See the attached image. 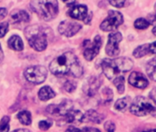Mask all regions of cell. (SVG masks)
Listing matches in <instances>:
<instances>
[{
  "mask_svg": "<svg viewBox=\"0 0 156 132\" xmlns=\"http://www.w3.org/2000/svg\"><path fill=\"white\" fill-rule=\"evenodd\" d=\"M49 69L55 75L71 74L74 77H80L83 74V69L78 58L71 51H67L53 60Z\"/></svg>",
  "mask_w": 156,
  "mask_h": 132,
  "instance_id": "6da1fadb",
  "label": "cell"
},
{
  "mask_svg": "<svg viewBox=\"0 0 156 132\" xmlns=\"http://www.w3.org/2000/svg\"><path fill=\"white\" fill-rule=\"evenodd\" d=\"M133 67V62L129 58L105 59L101 62V68L105 76L110 80H114L122 73H126Z\"/></svg>",
  "mask_w": 156,
  "mask_h": 132,
  "instance_id": "7a4b0ae2",
  "label": "cell"
},
{
  "mask_svg": "<svg viewBox=\"0 0 156 132\" xmlns=\"http://www.w3.org/2000/svg\"><path fill=\"white\" fill-rule=\"evenodd\" d=\"M25 35L29 45L37 51H44L48 46V34L46 29L39 25H33L26 28Z\"/></svg>",
  "mask_w": 156,
  "mask_h": 132,
  "instance_id": "3957f363",
  "label": "cell"
},
{
  "mask_svg": "<svg viewBox=\"0 0 156 132\" xmlns=\"http://www.w3.org/2000/svg\"><path fill=\"white\" fill-rule=\"evenodd\" d=\"M31 9L36 12L42 19L51 20L58 13V3L57 1H32L30 3Z\"/></svg>",
  "mask_w": 156,
  "mask_h": 132,
  "instance_id": "277c9868",
  "label": "cell"
},
{
  "mask_svg": "<svg viewBox=\"0 0 156 132\" xmlns=\"http://www.w3.org/2000/svg\"><path fill=\"white\" fill-rule=\"evenodd\" d=\"M132 114L138 117L151 115L156 117V105L150 98L144 96H137L130 107Z\"/></svg>",
  "mask_w": 156,
  "mask_h": 132,
  "instance_id": "5b68a950",
  "label": "cell"
},
{
  "mask_svg": "<svg viewBox=\"0 0 156 132\" xmlns=\"http://www.w3.org/2000/svg\"><path fill=\"white\" fill-rule=\"evenodd\" d=\"M123 22L122 15L115 10H110L108 12V17L101 24V29L103 31H112L118 28Z\"/></svg>",
  "mask_w": 156,
  "mask_h": 132,
  "instance_id": "8992f818",
  "label": "cell"
},
{
  "mask_svg": "<svg viewBox=\"0 0 156 132\" xmlns=\"http://www.w3.org/2000/svg\"><path fill=\"white\" fill-rule=\"evenodd\" d=\"M47 69L43 66H31L25 71L26 79L32 84L39 85L43 83L47 78Z\"/></svg>",
  "mask_w": 156,
  "mask_h": 132,
  "instance_id": "52a82bcc",
  "label": "cell"
},
{
  "mask_svg": "<svg viewBox=\"0 0 156 132\" xmlns=\"http://www.w3.org/2000/svg\"><path fill=\"white\" fill-rule=\"evenodd\" d=\"M102 44V40L101 36L97 35L93 41L91 42L90 40H87L83 42V48H84V51H83V55L85 57V59L87 61H91L93 60L99 53L100 49L101 47Z\"/></svg>",
  "mask_w": 156,
  "mask_h": 132,
  "instance_id": "ba28073f",
  "label": "cell"
},
{
  "mask_svg": "<svg viewBox=\"0 0 156 132\" xmlns=\"http://www.w3.org/2000/svg\"><path fill=\"white\" fill-rule=\"evenodd\" d=\"M122 40V35L120 32H113L109 35L108 39V43L106 45V53L111 56L114 57L117 56L120 53V49H119V43Z\"/></svg>",
  "mask_w": 156,
  "mask_h": 132,
  "instance_id": "9c48e42d",
  "label": "cell"
},
{
  "mask_svg": "<svg viewBox=\"0 0 156 132\" xmlns=\"http://www.w3.org/2000/svg\"><path fill=\"white\" fill-rule=\"evenodd\" d=\"M73 108V104L69 100H64L58 105H50L47 108V112L55 117H65Z\"/></svg>",
  "mask_w": 156,
  "mask_h": 132,
  "instance_id": "30bf717a",
  "label": "cell"
},
{
  "mask_svg": "<svg viewBox=\"0 0 156 132\" xmlns=\"http://www.w3.org/2000/svg\"><path fill=\"white\" fill-rule=\"evenodd\" d=\"M68 14L70 17L79 19V20H84L85 23H89L90 18L92 17V14L88 17V8L86 6L83 5H76L70 6L69 10L68 11Z\"/></svg>",
  "mask_w": 156,
  "mask_h": 132,
  "instance_id": "8fae6325",
  "label": "cell"
},
{
  "mask_svg": "<svg viewBox=\"0 0 156 132\" xmlns=\"http://www.w3.org/2000/svg\"><path fill=\"white\" fill-rule=\"evenodd\" d=\"M80 28L81 26L79 23L70 21H62L58 26V31L66 37L74 36Z\"/></svg>",
  "mask_w": 156,
  "mask_h": 132,
  "instance_id": "7c38bea8",
  "label": "cell"
},
{
  "mask_svg": "<svg viewBox=\"0 0 156 132\" xmlns=\"http://www.w3.org/2000/svg\"><path fill=\"white\" fill-rule=\"evenodd\" d=\"M129 83L137 88L140 89H144L148 86L149 82L147 80V78L141 73L139 72H133L130 74L129 76Z\"/></svg>",
  "mask_w": 156,
  "mask_h": 132,
  "instance_id": "4fadbf2b",
  "label": "cell"
},
{
  "mask_svg": "<svg viewBox=\"0 0 156 132\" xmlns=\"http://www.w3.org/2000/svg\"><path fill=\"white\" fill-rule=\"evenodd\" d=\"M101 80L99 78H97V77H91L87 82V84L84 85V87H83L85 93L89 96H94L97 93L99 87L101 86Z\"/></svg>",
  "mask_w": 156,
  "mask_h": 132,
  "instance_id": "5bb4252c",
  "label": "cell"
},
{
  "mask_svg": "<svg viewBox=\"0 0 156 132\" xmlns=\"http://www.w3.org/2000/svg\"><path fill=\"white\" fill-rule=\"evenodd\" d=\"M83 117L84 115L78 111V110H71L69 111L65 117L64 119L68 123H75V122H82L83 121Z\"/></svg>",
  "mask_w": 156,
  "mask_h": 132,
  "instance_id": "9a60e30c",
  "label": "cell"
},
{
  "mask_svg": "<svg viewBox=\"0 0 156 132\" xmlns=\"http://www.w3.org/2000/svg\"><path fill=\"white\" fill-rule=\"evenodd\" d=\"M11 17L12 19L16 22V23H18V22H27L29 21V15L24 11V10H19V9H16L15 11H13L12 15H11Z\"/></svg>",
  "mask_w": 156,
  "mask_h": 132,
  "instance_id": "2e32d148",
  "label": "cell"
},
{
  "mask_svg": "<svg viewBox=\"0 0 156 132\" xmlns=\"http://www.w3.org/2000/svg\"><path fill=\"white\" fill-rule=\"evenodd\" d=\"M103 120V116L95 110H89L83 117V121H91L94 123H101Z\"/></svg>",
  "mask_w": 156,
  "mask_h": 132,
  "instance_id": "e0dca14e",
  "label": "cell"
},
{
  "mask_svg": "<svg viewBox=\"0 0 156 132\" xmlns=\"http://www.w3.org/2000/svg\"><path fill=\"white\" fill-rule=\"evenodd\" d=\"M8 46L9 48H11L12 50H15V51H20L23 50L24 48V45H23V41L22 40L20 39V37L15 35V36H12L9 40H8Z\"/></svg>",
  "mask_w": 156,
  "mask_h": 132,
  "instance_id": "ac0fdd59",
  "label": "cell"
},
{
  "mask_svg": "<svg viewBox=\"0 0 156 132\" xmlns=\"http://www.w3.org/2000/svg\"><path fill=\"white\" fill-rule=\"evenodd\" d=\"M55 96L54 91L49 86H44L38 91V97L42 101H47Z\"/></svg>",
  "mask_w": 156,
  "mask_h": 132,
  "instance_id": "d6986e66",
  "label": "cell"
},
{
  "mask_svg": "<svg viewBox=\"0 0 156 132\" xmlns=\"http://www.w3.org/2000/svg\"><path fill=\"white\" fill-rule=\"evenodd\" d=\"M146 72L149 77L156 82V58H154L147 63Z\"/></svg>",
  "mask_w": 156,
  "mask_h": 132,
  "instance_id": "ffe728a7",
  "label": "cell"
},
{
  "mask_svg": "<svg viewBox=\"0 0 156 132\" xmlns=\"http://www.w3.org/2000/svg\"><path fill=\"white\" fill-rule=\"evenodd\" d=\"M16 118L18 119V120H19L23 125L28 126V125L31 124V114H30L28 111H27V110H22V111H20V112L17 114Z\"/></svg>",
  "mask_w": 156,
  "mask_h": 132,
  "instance_id": "44dd1931",
  "label": "cell"
},
{
  "mask_svg": "<svg viewBox=\"0 0 156 132\" xmlns=\"http://www.w3.org/2000/svg\"><path fill=\"white\" fill-rule=\"evenodd\" d=\"M150 51H149V44H144L142 46H139L137 47L134 51H133V56L135 58H141V57H144L147 54H149Z\"/></svg>",
  "mask_w": 156,
  "mask_h": 132,
  "instance_id": "7402d4cb",
  "label": "cell"
},
{
  "mask_svg": "<svg viewBox=\"0 0 156 132\" xmlns=\"http://www.w3.org/2000/svg\"><path fill=\"white\" fill-rule=\"evenodd\" d=\"M130 100H131V98L130 97H123V98H121V99H119L116 103H115V105H114V107L117 109V110H124L127 107H128V105H129V103H130Z\"/></svg>",
  "mask_w": 156,
  "mask_h": 132,
  "instance_id": "603a6c76",
  "label": "cell"
},
{
  "mask_svg": "<svg viewBox=\"0 0 156 132\" xmlns=\"http://www.w3.org/2000/svg\"><path fill=\"white\" fill-rule=\"evenodd\" d=\"M114 85L116 86L119 94H123L124 92V77L120 75L118 77H116L114 80H112Z\"/></svg>",
  "mask_w": 156,
  "mask_h": 132,
  "instance_id": "cb8c5ba5",
  "label": "cell"
},
{
  "mask_svg": "<svg viewBox=\"0 0 156 132\" xmlns=\"http://www.w3.org/2000/svg\"><path fill=\"white\" fill-rule=\"evenodd\" d=\"M149 26H150V22L148 20H146L145 18H143V17L136 19L134 22V27L137 29H145Z\"/></svg>",
  "mask_w": 156,
  "mask_h": 132,
  "instance_id": "d4e9b609",
  "label": "cell"
},
{
  "mask_svg": "<svg viewBox=\"0 0 156 132\" xmlns=\"http://www.w3.org/2000/svg\"><path fill=\"white\" fill-rule=\"evenodd\" d=\"M66 132H101L100 130L95 128H83V129H77L74 127H69Z\"/></svg>",
  "mask_w": 156,
  "mask_h": 132,
  "instance_id": "484cf974",
  "label": "cell"
},
{
  "mask_svg": "<svg viewBox=\"0 0 156 132\" xmlns=\"http://www.w3.org/2000/svg\"><path fill=\"white\" fill-rule=\"evenodd\" d=\"M9 117H4L0 121V132L9 131Z\"/></svg>",
  "mask_w": 156,
  "mask_h": 132,
  "instance_id": "4316f807",
  "label": "cell"
},
{
  "mask_svg": "<svg viewBox=\"0 0 156 132\" xmlns=\"http://www.w3.org/2000/svg\"><path fill=\"white\" fill-rule=\"evenodd\" d=\"M76 86H77V85H76V83L73 82V81H67V82L64 84V89H65L67 92H69V93L73 92V91L76 89Z\"/></svg>",
  "mask_w": 156,
  "mask_h": 132,
  "instance_id": "83f0119b",
  "label": "cell"
},
{
  "mask_svg": "<svg viewBox=\"0 0 156 132\" xmlns=\"http://www.w3.org/2000/svg\"><path fill=\"white\" fill-rule=\"evenodd\" d=\"M8 30V23L2 22L0 23V38H3Z\"/></svg>",
  "mask_w": 156,
  "mask_h": 132,
  "instance_id": "f1b7e54d",
  "label": "cell"
},
{
  "mask_svg": "<svg viewBox=\"0 0 156 132\" xmlns=\"http://www.w3.org/2000/svg\"><path fill=\"white\" fill-rule=\"evenodd\" d=\"M51 124L52 123L49 120H43V121H40L38 123V127L42 130H48L51 127Z\"/></svg>",
  "mask_w": 156,
  "mask_h": 132,
  "instance_id": "f546056e",
  "label": "cell"
},
{
  "mask_svg": "<svg viewBox=\"0 0 156 132\" xmlns=\"http://www.w3.org/2000/svg\"><path fill=\"white\" fill-rule=\"evenodd\" d=\"M104 127H105V130L107 132H114L115 130V125L111 121H108Z\"/></svg>",
  "mask_w": 156,
  "mask_h": 132,
  "instance_id": "4dcf8cb0",
  "label": "cell"
},
{
  "mask_svg": "<svg viewBox=\"0 0 156 132\" xmlns=\"http://www.w3.org/2000/svg\"><path fill=\"white\" fill-rule=\"evenodd\" d=\"M110 4L112 6H115V7H122L124 6V4H125V1H121V0H119V1H110Z\"/></svg>",
  "mask_w": 156,
  "mask_h": 132,
  "instance_id": "1f68e13d",
  "label": "cell"
},
{
  "mask_svg": "<svg viewBox=\"0 0 156 132\" xmlns=\"http://www.w3.org/2000/svg\"><path fill=\"white\" fill-rule=\"evenodd\" d=\"M149 51L152 54H156V41L149 44Z\"/></svg>",
  "mask_w": 156,
  "mask_h": 132,
  "instance_id": "d6a6232c",
  "label": "cell"
},
{
  "mask_svg": "<svg viewBox=\"0 0 156 132\" xmlns=\"http://www.w3.org/2000/svg\"><path fill=\"white\" fill-rule=\"evenodd\" d=\"M150 99L154 101V103L156 105V88L153 89L150 93Z\"/></svg>",
  "mask_w": 156,
  "mask_h": 132,
  "instance_id": "836d02e7",
  "label": "cell"
},
{
  "mask_svg": "<svg viewBox=\"0 0 156 132\" xmlns=\"http://www.w3.org/2000/svg\"><path fill=\"white\" fill-rule=\"evenodd\" d=\"M6 15H7V9L5 8V7L0 8V20L3 19Z\"/></svg>",
  "mask_w": 156,
  "mask_h": 132,
  "instance_id": "e575fe53",
  "label": "cell"
},
{
  "mask_svg": "<svg viewBox=\"0 0 156 132\" xmlns=\"http://www.w3.org/2000/svg\"><path fill=\"white\" fill-rule=\"evenodd\" d=\"M4 59V54H3V51H2V49H1V46H0V63L2 62Z\"/></svg>",
  "mask_w": 156,
  "mask_h": 132,
  "instance_id": "d590c367",
  "label": "cell"
},
{
  "mask_svg": "<svg viewBox=\"0 0 156 132\" xmlns=\"http://www.w3.org/2000/svg\"><path fill=\"white\" fill-rule=\"evenodd\" d=\"M13 132H29L27 130H14Z\"/></svg>",
  "mask_w": 156,
  "mask_h": 132,
  "instance_id": "8d00e7d4",
  "label": "cell"
},
{
  "mask_svg": "<svg viewBox=\"0 0 156 132\" xmlns=\"http://www.w3.org/2000/svg\"><path fill=\"white\" fill-rule=\"evenodd\" d=\"M153 32H154V34L156 36V27L154 28V29H153Z\"/></svg>",
  "mask_w": 156,
  "mask_h": 132,
  "instance_id": "74e56055",
  "label": "cell"
},
{
  "mask_svg": "<svg viewBox=\"0 0 156 132\" xmlns=\"http://www.w3.org/2000/svg\"><path fill=\"white\" fill-rule=\"evenodd\" d=\"M144 132H156V129H155V130H149V131H144Z\"/></svg>",
  "mask_w": 156,
  "mask_h": 132,
  "instance_id": "f35d334b",
  "label": "cell"
}]
</instances>
